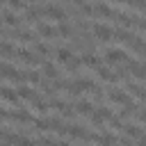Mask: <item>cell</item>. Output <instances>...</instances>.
Wrapping results in <instances>:
<instances>
[{
	"label": "cell",
	"instance_id": "cell-1",
	"mask_svg": "<svg viewBox=\"0 0 146 146\" xmlns=\"http://www.w3.org/2000/svg\"><path fill=\"white\" fill-rule=\"evenodd\" d=\"M11 57H16V59H21V62H25L27 66H36V64H41V62H43V57H39V55H34V52H30V50H25V48H16Z\"/></svg>",
	"mask_w": 146,
	"mask_h": 146
},
{
	"label": "cell",
	"instance_id": "cell-2",
	"mask_svg": "<svg viewBox=\"0 0 146 146\" xmlns=\"http://www.w3.org/2000/svg\"><path fill=\"white\" fill-rule=\"evenodd\" d=\"M41 14L43 16H48V18H52V21H66V11L62 9V7H57V5H52V2H46L43 7H41Z\"/></svg>",
	"mask_w": 146,
	"mask_h": 146
},
{
	"label": "cell",
	"instance_id": "cell-3",
	"mask_svg": "<svg viewBox=\"0 0 146 146\" xmlns=\"http://www.w3.org/2000/svg\"><path fill=\"white\" fill-rule=\"evenodd\" d=\"M91 30H94V36H96L98 41H112V34H114V30H112L110 25L94 23V25H91Z\"/></svg>",
	"mask_w": 146,
	"mask_h": 146
},
{
	"label": "cell",
	"instance_id": "cell-4",
	"mask_svg": "<svg viewBox=\"0 0 146 146\" xmlns=\"http://www.w3.org/2000/svg\"><path fill=\"white\" fill-rule=\"evenodd\" d=\"M130 55L125 52V50H121V48H107L105 50V62L107 64H119V62H125Z\"/></svg>",
	"mask_w": 146,
	"mask_h": 146
},
{
	"label": "cell",
	"instance_id": "cell-5",
	"mask_svg": "<svg viewBox=\"0 0 146 146\" xmlns=\"http://www.w3.org/2000/svg\"><path fill=\"white\" fill-rule=\"evenodd\" d=\"M9 39H18V41H25V43H34L36 41V34L32 30H11L9 32Z\"/></svg>",
	"mask_w": 146,
	"mask_h": 146
},
{
	"label": "cell",
	"instance_id": "cell-6",
	"mask_svg": "<svg viewBox=\"0 0 146 146\" xmlns=\"http://www.w3.org/2000/svg\"><path fill=\"white\" fill-rule=\"evenodd\" d=\"M7 119H11V121H16V123H32V121H34L32 114H30L27 110H23V107H18V110H14V112H7Z\"/></svg>",
	"mask_w": 146,
	"mask_h": 146
},
{
	"label": "cell",
	"instance_id": "cell-7",
	"mask_svg": "<svg viewBox=\"0 0 146 146\" xmlns=\"http://www.w3.org/2000/svg\"><path fill=\"white\" fill-rule=\"evenodd\" d=\"M107 96H110V103H116V105H128L130 103V96L123 89H110Z\"/></svg>",
	"mask_w": 146,
	"mask_h": 146
},
{
	"label": "cell",
	"instance_id": "cell-8",
	"mask_svg": "<svg viewBox=\"0 0 146 146\" xmlns=\"http://www.w3.org/2000/svg\"><path fill=\"white\" fill-rule=\"evenodd\" d=\"M121 130H123L128 137H132V139H139V137H144L141 123H125V125H121Z\"/></svg>",
	"mask_w": 146,
	"mask_h": 146
},
{
	"label": "cell",
	"instance_id": "cell-9",
	"mask_svg": "<svg viewBox=\"0 0 146 146\" xmlns=\"http://www.w3.org/2000/svg\"><path fill=\"white\" fill-rule=\"evenodd\" d=\"M0 98L2 100H7V103H11V105H18V94H16V89H11V87H0Z\"/></svg>",
	"mask_w": 146,
	"mask_h": 146
},
{
	"label": "cell",
	"instance_id": "cell-10",
	"mask_svg": "<svg viewBox=\"0 0 146 146\" xmlns=\"http://www.w3.org/2000/svg\"><path fill=\"white\" fill-rule=\"evenodd\" d=\"M73 110H75V114H82V116H91V112H94V103H91V100H78Z\"/></svg>",
	"mask_w": 146,
	"mask_h": 146
},
{
	"label": "cell",
	"instance_id": "cell-11",
	"mask_svg": "<svg viewBox=\"0 0 146 146\" xmlns=\"http://www.w3.org/2000/svg\"><path fill=\"white\" fill-rule=\"evenodd\" d=\"M125 89L130 91V94H135L139 100L144 98V87H141V82H135V80H130V78H125Z\"/></svg>",
	"mask_w": 146,
	"mask_h": 146
},
{
	"label": "cell",
	"instance_id": "cell-12",
	"mask_svg": "<svg viewBox=\"0 0 146 146\" xmlns=\"http://www.w3.org/2000/svg\"><path fill=\"white\" fill-rule=\"evenodd\" d=\"M94 14H98V16H105V18H114V9L107 5V2H98L96 7H94Z\"/></svg>",
	"mask_w": 146,
	"mask_h": 146
},
{
	"label": "cell",
	"instance_id": "cell-13",
	"mask_svg": "<svg viewBox=\"0 0 146 146\" xmlns=\"http://www.w3.org/2000/svg\"><path fill=\"white\" fill-rule=\"evenodd\" d=\"M36 32H39L41 36H46V39H57V36H59L57 30L50 27V25H46V23H36Z\"/></svg>",
	"mask_w": 146,
	"mask_h": 146
},
{
	"label": "cell",
	"instance_id": "cell-14",
	"mask_svg": "<svg viewBox=\"0 0 146 146\" xmlns=\"http://www.w3.org/2000/svg\"><path fill=\"white\" fill-rule=\"evenodd\" d=\"M80 62H82L84 66H91V68L100 66V57H96V55H94V50H87V52L80 57Z\"/></svg>",
	"mask_w": 146,
	"mask_h": 146
},
{
	"label": "cell",
	"instance_id": "cell-15",
	"mask_svg": "<svg viewBox=\"0 0 146 146\" xmlns=\"http://www.w3.org/2000/svg\"><path fill=\"white\" fill-rule=\"evenodd\" d=\"M16 94H18V98H25V100H34V98L39 96V94H36L32 87H27V84H18Z\"/></svg>",
	"mask_w": 146,
	"mask_h": 146
},
{
	"label": "cell",
	"instance_id": "cell-16",
	"mask_svg": "<svg viewBox=\"0 0 146 146\" xmlns=\"http://www.w3.org/2000/svg\"><path fill=\"white\" fill-rule=\"evenodd\" d=\"M41 16H43V14H41V7H36V5H32V7L25 9V18H27L30 23H36Z\"/></svg>",
	"mask_w": 146,
	"mask_h": 146
},
{
	"label": "cell",
	"instance_id": "cell-17",
	"mask_svg": "<svg viewBox=\"0 0 146 146\" xmlns=\"http://www.w3.org/2000/svg\"><path fill=\"white\" fill-rule=\"evenodd\" d=\"M96 73H98L103 80H110V82H119V80H121L116 73H112V71H110V68H105V66H96Z\"/></svg>",
	"mask_w": 146,
	"mask_h": 146
},
{
	"label": "cell",
	"instance_id": "cell-18",
	"mask_svg": "<svg viewBox=\"0 0 146 146\" xmlns=\"http://www.w3.org/2000/svg\"><path fill=\"white\" fill-rule=\"evenodd\" d=\"M0 14H2V18H5V23H7V25H11V27H16V25L21 23V18H18V16H16V14L11 11V9H2Z\"/></svg>",
	"mask_w": 146,
	"mask_h": 146
},
{
	"label": "cell",
	"instance_id": "cell-19",
	"mask_svg": "<svg viewBox=\"0 0 146 146\" xmlns=\"http://www.w3.org/2000/svg\"><path fill=\"white\" fill-rule=\"evenodd\" d=\"M43 64V75L48 78V80H55L57 75H59V71H57V66L52 64V62H41Z\"/></svg>",
	"mask_w": 146,
	"mask_h": 146
},
{
	"label": "cell",
	"instance_id": "cell-20",
	"mask_svg": "<svg viewBox=\"0 0 146 146\" xmlns=\"http://www.w3.org/2000/svg\"><path fill=\"white\" fill-rule=\"evenodd\" d=\"M55 55H57V59H59L62 64H66V62L73 57V50H71V48H57V50H55Z\"/></svg>",
	"mask_w": 146,
	"mask_h": 146
},
{
	"label": "cell",
	"instance_id": "cell-21",
	"mask_svg": "<svg viewBox=\"0 0 146 146\" xmlns=\"http://www.w3.org/2000/svg\"><path fill=\"white\" fill-rule=\"evenodd\" d=\"M14 146H41V144H39V139L34 141V139H30V137L16 135V141H14Z\"/></svg>",
	"mask_w": 146,
	"mask_h": 146
},
{
	"label": "cell",
	"instance_id": "cell-22",
	"mask_svg": "<svg viewBox=\"0 0 146 146\" xmlns=\"http://www.w3.org/2000/svg\"><path fill=\"white\" fill-rule=\"evenodd\" d=\"M14 50H16V48H14L11 41H0V55H2V57H11Z\"/></svg>",
	"mask_w": 146,
	"mask_h": 146
},
{
	"label": "cell",
	"instance_id": "cell-23",
	"mask_svg": "<svg viewBox=\"0 0 146 146\" xmlns=\"http://www.w3.org/2000/svg\"><path fill=\"white\" fill-rule=\"evenodd\" d=\"M55 30H57V34H59V36H68V39H71V34H73V27H71L68 23H64V21H62V23H59V27H55Z\"/></svg>",
	"mask_w": 146,
	"mask_h": 146
},
{
	"label": "cell",
	"instance_id": "cell-24",
	"mask_svg": "<svg viewBox=\"0 0 146 146\" xmlns=\"http://www.w3.org/2000/svg\"><path fill=\"white\" fill-rule=\"evenodd\" d=\"M34 52H39V57H48L52 50H50L48 43H36V41H34Z\"/></svg>",
	"mask_w": 146,
	"mask_h": 146
},
{
	"label": "cell",
	"instance_id": "cell-25",
	"mask_svg": "<svg viewBox=\"0 0 146 146\" xmlns=\"http://www.w3.org/2000/svg\"><path fill=\"white\" fill-rule=\"evenodd\" d=\"M23 80H25V82H32V84H39L41 75H39L36 71H23Z\"/></svg>",
	"mask_w": 146,
	"mask_h": 146
},
{
	"label": "cell",
	"instance_id": "cell-26",
	"mask_svg": "<svg viewBox=\"0 0 146 146\" xmlns=\"http://www.w3.org/2000/svg\"><path fill=\"white\" fill-rule=\"evenodd\" d=\"M30 103H32V105H34V110H39V112H41V114H46V112H48V110H50V107H48V103H46V100H43V98H39V96H36V98H34V100H30Z\"/></svg>",
	"mask_w": 146,
	"mask_h": 146
},
{
	"label": "cell",
	"instance_id": "cell-27",
	"mask_svg": "<svg viewBox=\"0 0 146 146\" xmlns=\"http://www.w3.org/2000/svg\"><path fill=\"white\" fill-rule=\"evenodd\" d=\"M82 66V62L80 59H75V57H71L68 62H66V71H71V73H78V68Z\"/></svg>",
	"mask_w": 146,
	"mask_h": 146
},
{
	"label": "cell",
	"instance_id": "cell-28",
	"mask_svg": "<svg viewBox=\"0 0 146 146\" xmlns=\"http://www.w3.org/2000/svg\"><path fill=\"white\" fill-rule=\"evenodd\" d=\"M89 91H91V98H94L96 103H103V98H105V94H103V89H100V87H96V84H94V87H91Z\"/></svg>",
	"mask_w": 146,
	"mask_h": 146
},
{
	"label": "cell",
	"instance_id": "cell-29",
	"mask_svg": "<svg viewBox=\"0 0 146 146\" xmlns=\"http://www.w3.org/2000/svg\"><path fill=\"white\" fill-rule=\"evenodd\" d=\"M116 2H123V5H132L137 11H141V9H144V0H116Z\"/></svg>",
	"mask_w": 146,
	"mask_h": 146
},
{
	"label": "cell",
	"instance_id": "cell-30",
	"mask_svg": "<svg viewBox=\"0 0 146 146\" xmlns=\"http://www.w3.org/2000/svg\"><path fill=\"white\" fill-rule=\"evenodd\" d=\"M7 5H9L11 9H23V7H25V0H7Z\"/></svg>",
	"mask_w": 146,
	"mask_h": 146
},
{
	"label": "cell",
	"instance_id": "cell-31",
	"mask_svg": "<svg viewBox=\"0 0 146 146\" xmlns=\"http://www.w3.org/2000/svg\"><path fill=\"white\" fill-rule=\"evenodd\" d=\"M39 144H41V146H57V141H55L52 137H41Z\"/></svg>",
	"mask_w": 146,
	"mask_h": 146
},
{
	"label": "cell",
	"instance_id": "cell-32",
	"mask_svg": "<svg viewBox=\"0 0 146 146\" xmlns=\"http://www.w3.org/2000/svg\"><path fill=\"white\" fill-rule=\"evenodd\" d=\"M78 27H80V30H87V27H91V25H89L87 21H78Z\"/></svg>",
	"mask_w": 146,
	"mask_h": 146
},
{
	"label": "cell",
	"instance_id": "cell-33",
	"mask_svg": "<svg viewBox=\"0 0 146 146\" xmlns=\"http://www.w3.org/2000/svg\"><path fill=\"white\" fill-rule=\"evenodd\" d=\"M132 146H144V139H141V137H139V139H137V141H135V144H132Z\"/></svg>",
	"mask_w": 146,
	"mask_h": 146
},
{
	"label": "cell",
	"instance_id": "cell-34",
	"mask_svg": "<svg viewBox=\"0 0 146 146\" xmlns=\"http://www.w3.org/2000/svg\"><path fill=\"white\" fill-rule=\"evenodd\" d=\"M0 119H7V112H5L2 107H0Z\"/></svg>",
	"mask_w": 146,
	"mask_h": 146
},
{
	"label": "cell",
	"instance_id": "cell-35",
	"mask_svg": "<svg viewBox=\"0 0 146 146\" xmlns=\"http://www.w3.org/2000/svg\"><path fill=\"white\" fill-rule=\"evenodd\" d=\"M57 146H71L68 141H57Z\"/></svg>",
	"mask_w": 146,
	"mask_h": 146
},
{
	"label": "cell",
	"instance_id": "cell-36",
	"mask_svg": "<svg viewBox=\"0 0 146 146\" xmlns=\"http://www.w3.org/2000/svg\"><path fill=\"white\" fill-rule=\"evenodd\" d=\"M2 2H5V0H0V7H2Z\"/></svg>",
	"mask_w": 146,
	"mask_h": 146
},
{
	"label": "cell",
	"instance_id": "cell-37",
	"mask_svg": "<svg viewBox=\"0 0 146 146\" xmlns=\"http://www.w3.org/2000/svg\"><path fill=\"white\" fill-rule=\"evenodd\" d=\"M30 2H36V0H30Z\"/></svg>",
	"mask_w": 146,
	"mask_h": 146
}]
</instances>
